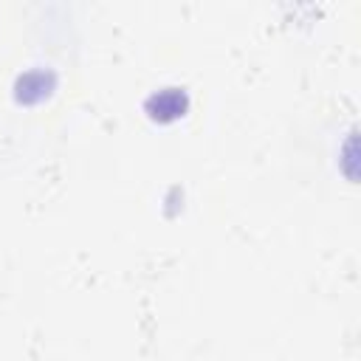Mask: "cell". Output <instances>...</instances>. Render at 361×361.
I'll return each instance as SVG.
<instances>
[{
	"instance_id": "cell-1",
	"label": "cell",
	"mask_w": 361,
	"mask_h": 361,
	"mask_svg": "<svg viewBox=\"0 0 361 361\" xmlns=\"http://www.w3.org/2000/svg\"><path fill=\"white\" fill-rule=\"evenodd\" d=\"M152 102L158 104V118H175V116H180L183 113V107H186V99H183V93H178V90H161L158 96H152Z\"/></svg>"
}]
</instances>
